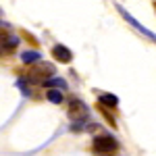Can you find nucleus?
Returning <instances> with one entry per match:
<instances>
[{"mask_svg": "<svg viewBox=\"0 0 156 156\" xmlns=\"http://www.w3.org/2000/svg\"><path fill=\"white\" fill-rule=\"evenodd\" d=\"M15 48H17V40H12V37H11L6 44H2V46H0V56H4V54H12Z\"/></svg>", "mask_w": 156, "mask_h": 156, "instance_id": "nucleus-10", "label": "nucleus"}, {"mask_svg": "<svg viewBox=\"0 0 156 156\" xmlns=\"http://www.w3.org/2000/svg\"><path fill=\"white\" fill-rule=\"evenodd\" d=\"M117 11L121 12V17H123V19L127 21V23L131 25V27H133V29H135V31H137V34H142V36H144V37H148L150 42H154V44H156V34H152L150 29H146V27H144V25H142V23H137V21L133 19L131 15H129V12H127V11H125V9H123V6H121V4H117Z\"/></svg>", "mask_w": 156, "mask_h": 156, "instance_id": "nucleus-3", "label": "nucleus"}, {"mask_svg": "<svg viewBox=\"0 0 156 156\" xmlns=\"http://www.w3.org/2000/svg\"><path fill=\"white\" fill-rule=\"evenodd\" d=\"M96 108L100 110V112H102V117H104V119L108 121V125H110V127H117V123H115V119H112V115H110V110H108V106H106V104L98 102V104H96Z\"/></svg>", "mask_w": 156, "mask_h": 156, "instance_id": "nucleus-8", "label": "nucleus"}, {"mask_svg": "<svg viewBox=\"0 0 156 156\" xmlns=\"http://www.w3.org/2000/svg\"><path fill=\"white\" fill-rule=\"evenodd\" d=\"M21 36H23L25 40H27V42H29V44H34V46H36V40H34V36H29V34H27V31H23V34H21Z\"/></svg>", "mask_w": 156, "mask_h": 156, "instance_id": "nucleus-13", "label": "nucleus"}, {"mask_svg": "<svg viewBox=\"0 0 156 156\" xmlns=\"http://www.w3.org/2000/svg\"><path fill=\"white\" fill-rule=\"evenodd\" d=\"M44 85H46L48 90H67V81H65V79H58V77L44 81Z\"/></svg>", "mask_w": 156, "mask_h": 156, "instance_id": "nucleus-7", "label": "nucleus"}, {"mask_svg": "<svg viewBox=\"0 0 156 156\" xmlns=\"http://www.w3.org/2000/svg\"><path fill=\"white\" fill-rule=\"evenodd\" d=\"M21 60L27 62V65H36V62L42 60V54H40L37 50H25L23 54H21Z\"/></svg>", "mask_w": 156, "mask_h": 156, "instance_id": "nucleus-6", "label": "nucleus"}, {"mask_svg": "<svg viewBox=\"0 0 156 156\" xmlns=\"http://www.w3.org/2000/svg\"><path fill=\"white\" fill-rule=\"evenodd\" d=\"M52 58L67 65V62H71V60H73V52L67 48V46H62V44H56V46L52 48Z\"/></svg>", "mask_w": 156, "mask_h": 156, "instance_id": "nucleus-5", "label": "nucleus"}, {"mask_svg": "<svg viewBox=\"0 0 156 156\" xmlns=\"http://www.w3.org/2000/svg\"><path fill=\"white\" fill-rule=\"evenodd\" d=\"M46 98H48L52 104H60V102L65 100V96H62V90H48V92H46Z\"/></svg>", "mask_w": 156, "mask_h": 156, "instance_id": "nucleus-9", "label": "nucleus"}, {"mask_svg": "<svg viewBox=\"0 0 156 156\" xmlns=\"http://www.w3.org/2000/svg\"><path fill=\"white\" fill-rule=\"evenodd\" d=\"M119 150V142L112 135H98L94 140V152L100 156H112Z\"/></svg>", "mask_w": 156, "mask_h": 156, "instance_id": "nucleus-2", "label": "nucleus"}, {"mask_svg": "<svg viewBox=\"0 0 156 156\" xmlns=\"http://www.w3.org/2000/svg\"><path fill=\"white\" fill-rule=\"evenodd\" d=\"M154 11H156V2H154Z\"/></svg>", "mask_w": 156, "mask_h": 156, "instance_id": "nucleus-14", "label": "nucleus"}, {"mask_svg": "<svg viewBox=\"0 0 156 156\" xmlns=\"http://www.w3.org/2000/svg\"><path fill=\"white\" fill-rule=\"evenodd\" d=\"M11 40V29H6V27H0V46L2 44H6Z\"/></svg>", "mask_w": 156, "mask_h": 156, "instance_id": "nucleus-12", "label": "nucleus"}, {"mask_svg": "<svg viewBox=\"0 0 156 156\" xmlns=\"http://www.w3.org/2000/svg\"><path fill=\"white\" fill-rule=\"evenodd\" d=\"M100 102L106 104V106H110V108H115L117 104H119V100H117L115 94H100Z\"/></svg>", "mask_w": 156, "mask_h": 156, "instance_id": "nucleus-11", "label": "nucleus"}, {"mask_svg": "<svg viewBox=\"0 0 156 156\" xmlns=\"http://www.w3.org/2000/svg\"><path fill=\"white\" fill-rule=\"evenodd\" d=\"M69 117H71L73 121H85L87 119V112H90V108L85 106L81 100H77V98H73L71 104H69Z\"/></svg>", "mask_w": 156, "mask_h": 156, "instance_id": "nucleus-4", "label": "nucleus"}, {"mask_svg": "<svg viewBox=\"0 0 156 156\" xmlns=\"http://www.w3.org/2000/svg\"><path fill=\"white\" fill-rule=\"evenodd\" d=\"M54 73H56L54 65L42 60V62L31 65V67L25 71V77H27V81H31V83H42V81H48V77H52Z\"/></svg>", "mask_w": 156, "mask_h": 156, "instance_id": "nucleus-1", "label": "nucleus"}]
</instances>
